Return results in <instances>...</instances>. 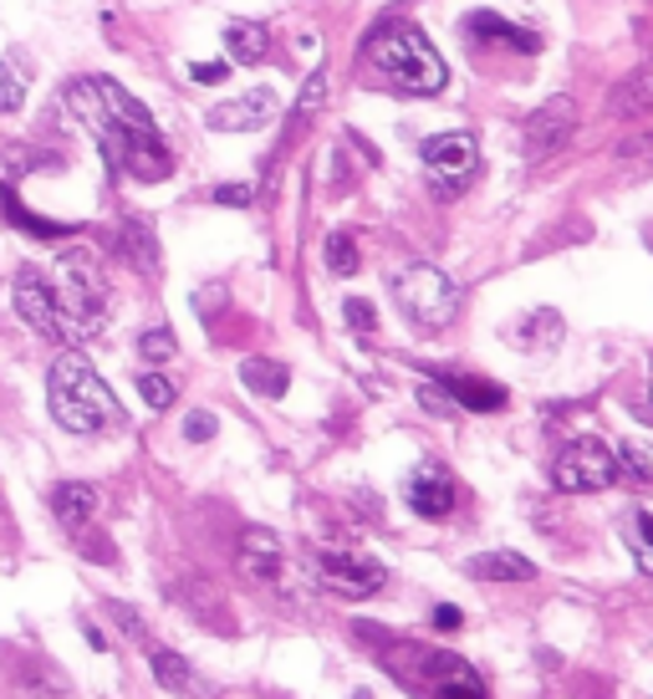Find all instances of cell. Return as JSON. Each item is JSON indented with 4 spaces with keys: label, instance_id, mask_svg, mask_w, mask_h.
Returning a JSON list of instances; mask_svg holds the SVG:
<instances>
[{
    "label": "cell",
    "instance_id": "6da1fadb",
    "mask_svg": "<svg viewBox=\"0 0 653 699\" xmlns=\"http://www.w3.org/2000/svg\"><path fill=\"white\" fill-rule=\"evenodd\" d=\"M67 107H72V118L103 144L113 169L134 174L144 185H159V179L173 174V148L164 144V133L154 128L148 107L138 103L128 87H118L113 77L67 82Z\"/></svg>",
    "mask_w": 653,
    "mask_h": 699
},
{
    "label": "cell",
    "instance_id": "7a4b0ae2",
    "mask_svg": "<svg viewBox=\"0 0 653 699\" xmlns=\"http://www.w3.org/2000/svg\"><path fill=\"white\" fill-rule=\"evenodd\" d=\"M362 56H368V66L393 93H409V97H434L444 87V77H450L444 56L429 46V36L413 21H383V27H373Z\"/></svg>",
    "mask_w": 653,
    "mask_h": 699
},
{
    "label": "cell",
    "instance_id": "3957f363",
    "mask_svg": "<svg viewBox=\"0 0 653 699\" xmlns=\"http://www.w3.org/2000/svg\"><path fill=\"white\" fill-rule=\"evenodd\" d=\"M46 404H52V419L72 435H107V429H123V409L113 388L97 378V368L82 353H62L52 363V378H46Z\"/></svg>",
    "mask_w": 653,
    "mask_h": 699
},
{
    "label": "cell",
    "instance_id": "277c9868",
    "mask_svg": "<svg viewBox=\"0 0 653 699\" xmlns=\"http://www.w3.org/2000/svg\"><path fill=\"white\" fill-rule=\"evenodd\" d=\"M52 286H56V302L67 312L72 332H77V343H87V337L107 322V277H103V265H97V255L87 251V246L67 251L56 261Z\"/></svg>",
    "mask_w": 653,
    "mask_h": 699
},
{
    "label": "cell",
    "instance_id": "5b68a950",
    "mask_svg": "<svg viewBox=\"0 0 653 699\" xmlns=\"http://www.w3.org/2000/svg\"><path fill=\"white\" fill-rule=\"evenodd\" d=\"M388 291H393V302H399L403 317L424 332L450 327L454 312H460V286L444 277L440 265H399V271L388 277Z\"/></svg>",
    "mask_w": 653,
    "mask_h": 699
},
{
    "label": "cell",
    "instance_id": "8992f818",
    "mask_svg": "<svg viewBox=\"0 0 653 699\" xmlns=\"http://www.w3.org/2000/svg\"><path fill=\"white\" fill-rule=\"evenodd\" d=\"M307 572L337 597H373L383 593L388 567L368 552H343V546H322V552L307 556Z\"/></svg>",
    "mask_w": 653,
    "mask_h": 699
},
{
    "label": "cell",
    "instance_id": "52a82bcc",
    "mask_svg": "<svg viewBox=\"0 0 653 699\" xmlns=\"http://www.w3.org/2000/svg\"><path fill=\"white\" fill-rule=\"evenodd\" d=\"M618 480V455L602 439H572L551 465V486L567 495H592Z\"/></svg>",
    "mask_w": 653,
    "mask_h": 699
},
{
    "label": "cell",
    "instance_id": "ba28073f",
    "mask_svg": "<svg viewBox=\"0 0 653 699\" xmlns=\"http://www.w3.org/2000/svg\"><path fill=\"white\" fill-rule=\"evenodd\" d=\"M419 159H424L434 189H440V195H454V189H465L470 179H475V169H481V148H475L470 133H434V138H424Z\"/></svg>",
    "mask_w": 653,
    "mask_h": 699
},
{
    "label": "cell",
    "instance_id": "9c48e42d",
    "mask_svg": "<svg viewBox=\"0 0 653 699\" xmlns=\"http://www.w3.org/2000/svg\"><path fill=\"white\" fill-rule=\"evenodd\" d=\"M409 674L429 699H485L481 674L470 669L465 659H454V654H429V648H419ZM409 674H399V679H409Z\"/></svg>",
    "mask_w": 653,
    "mask_h": 699
},
{
    "label": "cell",
    "instance_id": "30bf717a",
    "mask_svg": "<svg viewBox=\"0 0 653 699\" xmlns=\"http://www.w3.org/2000/svg\"><path fill=\"white\" fill-rule=\"evenodd\" d=\"M15 312L27 317V327H36L41 337H52V343H77V332H72L67 312L56 302V286L52 277H41V271H21L15 277Z\"/></svg>",
    "mask_w": 653,
    "mask_h": 699
},
{
    "label": "cell",
    "instance_id": "8fae6325",
    "mask_svg": "<svg viewBox=\"0 0 653 699\" xmlns=\"http://www.w3.org/2000/svg\"><path fill=\"white\" fill-rule=\"evenodd\" d=\"M241 572L255 582V587H266V593L286 597L292 587V556H286V541L266 526H251L241 536Z\"/></svg>",
    "mask_w": 653,
    "mask_h": 699
},
{
    "label": "cell",
    "instance_id": "7c38bea8",
    "mask_svg": "<svg viewBox=\"0 0 653 699\" xmlns=\"http://www.w3.org/2000/svg\"><path fill=\"white\" fill-rule=\"evenodd\" d=\"M577 128V103L572 97H551V103H541L526 118V159H551V154H561L567 148V138H572Z\"/></svg>",
    "mask_w": 653,
    "mask_h": 699
},
{
    "label": "cell",
    "instance_id": "4fadbf2b",
    "mask_svg": "<svg viewBox=\"0 0 653 699\" xmlns=\"http://www.w3.org/2000/svg\"><path fill=\"white\" fill-rule=\"evenodd\" d=\"M204 123H210L214 133H255V128H266V123H276V93L251 87V93L210 107V118H204Z\"/></svg>",
    "mask_w": 653,
    "mask_h": 699
},
{
    "label": "cell",
    "instance_id": "5bb4252c",
    "mask_svg": "<svg viewBox=\"0 0 653 699\" xmlns=\"http://www.w3.org/2000/svg\"><path fill=\"white\" fill-rule=\"evenodd\" d=\"M403 501H409V511H419L424 521H440V515L454 511V486L444 470H434V465H424V470H413L409 486H403Z\"/></svg>",
    "mask_w": 653,
    "mask_h": 699
},
{
    "label": "cell",
    "instance_id": "9a60e30c",
    "mask_svg": "<svg viewBox=\"0 0 653 699\" xmlns=\"http://www.w3.org/2000/svg\"><path fill=\"white\" fill-rule=\"evenodd\" d=\"M52 515L62 521V531H72V536L93 531V521H97V490L87 486V480H62V486L52 490Z\"/></svg>",
    "mask_w": 653,
    "mask_h": 699
},
{
    "label": "cell",
    "instance_id": "2e32d148",
    "mask_svg": "<svg viewBox=\"0 0 653 699\" xmlns=\"http://www.w3.org/2000/svg\"><path fill=\"white\" fill-rule=\"evenodd\" d=\"M148 664H154L159 689H169V695H185V699L214 695V685H204L200 674H194V664H189L185 654H173V648H148Z\"/></svg>",
    "mask_w": 653,
    "mask_h": 699
},
{
    "label": "cell",
    "instance_id": "e0dca14e",
    "mask_svg": "<svg viewBox=\"0 0 653 699\" xmlns=\"http://www.w3.org/2000/svg\"><path fill=\"white\" fill-rule=\"evenodd\" d=\"M465 31L475 41H501V46H516V52H536L541 46V36L526 27H510L506 15H495V11H470L465 15Z\"/></svg>",
    "mask_w": 653,
    "mask_h": 699
},
{
    "label": "cell",
    "instance_id": "ac0fdd59",
    "mask_svg": "<svg viewBox=\"0 0 653 699\" xmlns=\"http://www.w3.org/2000/svg\"><path fill=\"white\" fill-rule=\"evenodd\" d=\"M608 113L613 118H639V113H653V62L639 66L633 77H623L608 93Z\"/></svg>",
    "mask_w": 653,
    "mask_h": 699
},
{
    "label": "cell",
    "instance_id": "d6986e66",
    "mask_svg": "<svg viewBox=\"0 0 653 699\" xmlns=\"http://www.w3.org/2000/svg\"><path fill=\"white\" fill-rule=\"evenodd\" d=\"M118 251H123V261H134L144 277H159V240H154V225L148 220L118 225Z\"/></svg>",
    "mask_w": 653,
    "mask_h": 699
},
{
    "label": "cell",
    "instance_id": "ffe728a7",
    "mask_svg": "<svg viewBox=\"0 0 653 699\" xmlns=\"http://www.w3.org/2000/svg\"><path fill=\"white\" fill-rule=\"evenodd\" d=\"M444 394L460 404V409L470 414H495V409H506V388L491 378H444Z\"/></svg>",
    "mask_w": 653,
    "mask_h": 699
},
{
    "label": "cell",
    "instance_id": "44dd1931",
    "mask_svg": "<svg viewBox=\"0 0 653 699\" xmlns=\"http://www.w3.org/2000/svg\"><path fill=\"white\" fill-rule=\"evenodd\" d=\"M27 93H31V56L21 46H11L0 56V113H21Z\"/></svg>",
    "mask_w": 653,
    "mask_h": 699
},
{
    "label": "cell",
    "instance_id": "7402d4cb",
    "mask_svg": "<svg viewBox=\"0 0 653 699\" xmlns=\"http://www.w3.org/2000/svg\"><path fill=\"white\" fill-rule=\"evenodd\" d=\"M516 347H526V353H551V347L561 343V317L551 312V306H536V312H526V317L516 322Z\"/></svg>",
    "mask_w": 653,
    "mask_h": 699
},
{
    "label": "cell",
    "instance_id": "603a6c76",
    "mask_svg": "<svg viewBox=\"0 0 653 699\" xmlns=\"http://www.w3.org/2000/svg\"><path fill=\"white\" fill-rule=\"evenodd\" d=\"M225 52H230V62H241V66L266 62L271 31L261 27V21H230V27H225Z\"/></svg>",
    "mask_w": 653,
    "mask_h": 699
},
{
    "label": "cell",
    "instance_id": "cb8c5ba5",
    "mask_svg": "<svg viewBox=\"0 0 653 699\" xmlns=\"http://www.w3.org/2000/svg\"><path fill=\"white\" fill-rule=\"evenodd\" d=\"M241 383L255 398H281L286 388H292V373H286V363H276V357H245Z\"/></svg>",
    "mask_w": 653,
    "mask_h": 699
},
{
    "label": "cell",
    "instance_id": "d4e9b609",
    "mask_svg": "<svg viewBox=\"0 0 653 699\" xmlns=\"http://www.w3.org/2000/svg\"><path fill=\"white\" fill-rule=\"evenodd\" d=\"M322 103H327V72H312L307 87H302V97H296V107H292V128H286V138H281L276 154H286V148H292L296 138L312 128V118L322 113Z\"/></svg>",
    "mask_w": 653,
    "mask_h": 699
},
{
    "label": "cell",
    "instance_id": "484cf974",
    "mask_svg": "<svg viewBox=\"0 0 653 699\" xmlns=\"http://www.w3.org/2000/svg\"><path fill=\"white\" fill-rule=\"evenodd\" d=\"M470 577H481V582H531L536 562H526L520 552H485V556L470 562Z\"/></svg>",
    "mask_w": 653,
    "mask_h": 699
},
{
    "label": "cell",
    "instance_id": "4316f807",
    "mask_svg": "<svg viewBox=\"0 0 653 699\" xmlns=\"http://www.w3.org/2000/svg\"><path fill=\"white\" fill-rule=\"evenodd\" d=\"M0 215L15 225V230H27V236L36 240H56V236H67V225H56V220H41V215H31L21 199H15L11 185H0Z\"/></svg>",
    "mask_w": 653,
    "mask_h": 699
},
{
    "label": "cell",
    "instance_id": "83f0119b",
    "mask_svg": "<svg viewBox=\"0 0 653 699\" xmlns=\"http://www.w3.org/2000/svg\"><path fill=\"white\" fill-rule=\"evenodd\" d=\"M623 541H628V552H633V562L643 572H653V505H633L623 515Z\"/></svg>",
    "mask_w": 653,
    "mask_h": 699
},
{
    "label": "cell",
    "instance_id": "f1b7e54d",
    "mask_svg": "<svg viewBox=\"0 0 653 699\" xmlns=\"http://www.w3.org/2000/svg\"><path fill=\"white\" fill-rule=\"evenodd\" d=\"M322 261H327V271H333V277H352V271H358V246H352V236H347V230L327 236V246H322Z\"/></svg>",
    "mask_w": 653,
    "mask_h": 699
},
{
    "label": "cell",
    "instance_id": "f546056e",
    "mask_svg": "<svg viewBox=\"0 0 653 699\" xmlns=\"http://www.w3.org/2000/svg\"><path fill=\"white\" fill-rule=\"evenodd\" d=\"M639 480V486H649L653 480V455L643 445H633V439H628L623 449H618V480Z\"/></svg>",
    "mask_w": 653,
    "mask_h": 699
},
{
    "label": "cell",
    "instance_id": "4dcf8cb0",
    "mask_svg": "<svg viewBox=\"0 0 653 699\" xmlns=\"http://www.w3.org/2000/svg\"><path fill=\"white\" fill-rule=\"evenodd\" d=\"M15 689H21V699H72V689L56 674H21Z\"/></svg>",
    "mask_w": 653,
    "mask_h": 699
},
{
    "label": "cell",
    "instance_id": "1f68e13d",
    "mask_svg": "<svg viewBox=\"0 0 653 699\" xmlns=\"http://www.w3.org/2000/svg\"><path fill=\"white\" fill-rule=\"evenodd\" d=\"M138 353H144L148 363H169V357L179 353V343H173L169 327H148L144 337H138Z\"/></svg>",
    "mask_w": 653,
    "mask_h": 699
},
{
    "label": "cell",
    "instance_id": "d6a6232c",
    "mask_svg": "<svg viewBox=\"0 0 653 699\" xmlns=\"http://www.w3.org/2000/svg\"><path fill=\"white\" fill-rule=\"evenodd\" d=\"M138 394H144L148 409H169L173 398H179V388H173L164 373H144V378H138Z\"/></svg>",
    "mask_w": 653,
    "mask_h": 699
},
{
    "label": "cell",
    "instance_id": "836d02e7",
    "mask_svg": "<svg viewBox=\"0 0 653 699\" xmlns=\"http://www.w3.org/2000/svg\"><path fill=\"white\" fill-rule=\"evenodd\" d=\"M343 317H347V327H352V332H373V327H378L373 302H362V296H347V302H343Z\"/></svg>",
    "mask_w": 653,
    "mask_h": 699
},
{
    "label": "cell",
    "instance_id": "e575fe53",
    "mask_svg": "<svg viewBox=\"0 0 653 699\" xmlns=\"http://www.w3.org/2000/svg\"><path fill=\"white\" fill-rule=\"evenodd\" d=\"M419 404H424L429 414H450L454 409V398L444 394V383H424V388H419Z\"/></svg>",
    "mask_w": 653,
    "mask_h": 699
},
{
    "label": "cell",
    "instance_id": "d590c367",
    "mask_svg": "<svg viewBox=\"0 0 653 699\" xmlns=\"http://www.w3.org/2000/svg\"><path fill=\"white\" fill-rule=\"evenodd\" d=\"M251 199H255L251 185H220V189H214V205H230V210H245Z\"/></svg>",
    "mask_w": 653,
    "mask_h": 699
},
{
    "label": "cell",
    "instance_id": "8d00e7d4",
    "mask_svg": "<svg viewBox=\"0 0 653 699\" xmlns=\"http://www.w3.org/2000/svg\"><path fill=\"white\" fill-rule=\"evenodd\" d=\"M189 77L200 82V87H214V82L230 77V62H194V66H189Z\"/></svg>",
    "mask_w": 653,
    "mask_h": 699
},
{
    "label": "cell",
    "instance_id": "74e56055",
    "mask_svg": "<svg viewBox=\"0 0 653 699\" xmlns=\"http://www.w3.org/2000/svg\"><path fill=\"white\" fill-rule=\"evenodd\" d=\"M214 435V414H204V409H194L185 419V439H194V445H200V439H210Z\"/></svg>",
    "mask_w": 653,
    "mask_h": 699
},
{
    "label": "cell",
    "instance_id": "f35d334b",
    "mask_svg": "<svg viewBox=\"0 0 653 699\" xmlns=\"http://www.w3.org/2000/svg\"><path fill=\"white\" fill-rule=\"evenodd\" d=\"M460 623H465L460 618V607H450V603L434 607V628H460Z\"/></svg>",
    "mask_w": 653,
    "mask_h": 699
},
{
    "label": "cell",
    "instance_id": "ab89813d",
    "mask_svg": "<svg viewBox=\"0 0 653 699\" xmlns=\"http://www.w3.org/2000/svg\"><path fill=\"white\" fill-rule=\"evenodd\" d=\"M633 148H653V133H643L639 144H628V154H633Z\"/></svg>",
    "mask_w": 653,
    "mask_h": 699
},
{
    "label": "cell",
    "instance_id": "60d3db41",
    "mask_svg": "<svg viewBox=\"0 0 653 699\" xmlns=\"http://www.w3.org/2000/svg\"><path fill=\"white\" fill-rule=\"evenodd\" d=\"M649 414H653V378H649Z\"/></svg>",
    "mask_w": 653,
    "mask_h": 699
},
{
    "label": "cell",
    "instance_id": "b9f144b4",
    "mask_svg": "<svg viewBox=\"0 0 653 699\" xmlns=\"http://www.w3.org/2000/svg\"><path fill=\"white\" fill-rule=\"evenodd\" d=\"M352 699H368V695H352Z\"/></svg>",
    "mask_w": 653,
    "mask_h": 699
}]
</instances>
